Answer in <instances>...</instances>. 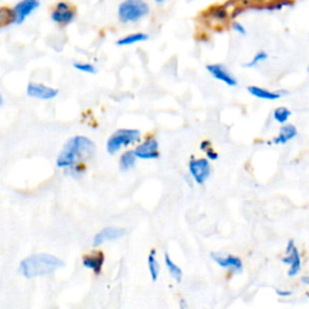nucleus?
Segmentation results:
<instances>
[{
	"label": "nucleus",
	"instance_id": "f257e3e1",
	"mask_svg": "<svg viewBox=\"0 0 309 309\" xmlns=\"http://www.w3.org/2000/svg\"><path fill=\"white\" fill-rule=\"evenodd\" d=\"M94 151L95 145L90 138L82 135L73 136L63 146L56 164L59 168H74L81 161L92 157Z\"/></svg>",
	"mask_w": 309,
	"mask_h": 309
},
{
	"label": "nucleus",
	"instance_id": "f03ea898",
	"mask_svg": "<svg viewBox=\"0 0 309 309\" xmlns=\"http://www.w3.org/2000/svg\"><path fill=\"white\" fill-rule=\"evenodd\" d=\"M64 266L63 261L50 254H35L25 257L20 263L18 272L24 278L33 279L37 277H44L55 272L56 269Z\"/></svg>",
	"mask_w": 309,
	"mask_h": 309
},
{
	"label": "nucleus",
	"instance_id": "7ed1b4c3",
	"mask_svg": "<svg viewBox=\"0 0 309 309\" xmlns=\"http://www.w3.org/2000/svg\"><path fill=\"white\" fill-rule=\"evenodd\" d=\"M117 14L122 23H133L150 14V6L145 0H123Z\"/></svg>",
	"mask_w": 309,
	"mask_h": 309
},
{
	"label": "nucleus",
	"instance_id": "20e7f679",
	"mask_svg": "<svg viewBox=\"0 0 309 309\" xmlns=\"http://www.w3.org/2000/svg\"><path fill=\"white\" fill-rule=\"evenodd\" d=\"M139 130L136 129H119L110 136L107 143V151L108 154L115 155L116 152L120 151L121 148L123 146H128L130 144H134L140 140Z\"/></svg>",
	"mask_w": 309,
	"mask_h": 309
},
{
	"label": "nucleus",
	"instance_id": "39448f33",
	"mask_svg": "<svg viewBox=\"0 0 309 309\" xmlns=\"http://www.w3.org/2000/svg\"><path fill=\"white\" fill-rule=\"evenodd\" d=\"M189 170L191 177L198 185H203L210 177V163L207 158H192L190 161Z\"/></svg>",
	"mask_w": 309,
	"mask_h": 309
},
{
	"label": "nucleus",
	"instance_id": "423d86ee",
	"mask_svg": "<svg viewBox=\"0 0 309 309\" xmlns=\"http://www.w3.org/2000/svg\"><path fill=\"white\" fill-rule=\"evenodd\" d=\"M75 18V10L70 6V4L65 2L57 3L55 10L51 12V20L55 23L65 27L72 23Z\"/></svg>",
	"mask_w": 309,
	"mask_h": 309
},
{
	"label": "nucleus",
	"instance_id": "0eeeda50",
	"mask_svg": "<svg viewBox=\"0 0 309 309\" xmlns=\"http://www.w3.org/2000/svg\"><path fill=\"white\" fill-rule=\"evenodd\" d=\"M40 2L39 0H21L14 6V15H15V23L22 24L25 21V18L29 17L33 12L39 9Z\"/></svg>",
	"mask_w": 309,
	"mask_h": 309
},
{
	"label": "nucleus",
	"instance_id": "6e6552de",
	"mask_svg": "<svg viewBox=\"0 0 309 309\" xmlns=\"http://www.w3.org/2000/svg\"><path fill=\"white\" fill-rule=\"evenodd\" d=\"M283 263L289 264L290 268L288 274L289 277L297 276L301 270V256H299L298 249L296 247L294 241H289L286 245V256L283 257Z\"/></svg>",
	"mask_w": 309,
	"mask_h": 309
},
{
	"label": "nucleus",
	"instance_id": "1a4fd4ad",
	"mask_svg": "<svg viewBox=\"0 0 309 309\" xmlns=\"http://www.w3.org/2000/svg\"><path fill=\"white\" fill-rule=\"evenodd\" d=\"M134 151L136 157L142 158V160H155V158H158V156H160V152H158V142L155 138L146 139L144 143L136 146Z\"/></svg>",
	"mask_w": 309,
	"mask_h": 309
},
{
	"label": "nucleus",
	"instance_id": "9d476101",
	"mask_svg": "<svg viewBox=\"0 0 309 309\" xmlns=\"http://www.w3.org/2000/svg\"><path fill=\"white\" fill-rule=\"evenodd\" d=\"M126 234V229L121 227H115V226H110V227H105L100 229L93 238V247H99L105 242L116 241L122 238Z\"/></svg>",
	"mask_w": 309,
	"mask_h": 309
},
{
	"label": "nucleus",
	"instance_id": "9b49d317",
	"mask_svg": "<svg viewBox=\"0 0 309 309\" xmlns=\"http://www.w3.org/2000/svg\"><path fill=\"white\" fill-rule=\"evenodd\" d=\"M58 90L56 88L49 87V86L41 85V84H35V82H30L27 86V94L31 98H37V99H52L58 95Z\"/></svg>",
	"mask_w": 309,
	"mask_h": 309
},
{
	"label": "nucleus",
	"instance_id": "f8f14e48",
	"mask_svg": "<svg viewBox=\"0 0 309 309\" xmlns=\"http://www.w3.org/2000/svg\"><path fill=\"white\" fill-rule=\"evenodd\" d=\"M212 257L219 266L224 267V268L233 269L235 272H241L243 269V262L239 257L234 256V255H221V254H212Z\"/></svg>",
	"mask_w": 309,
	"mask_h": 309
},
{
	"label": "nucleus",
	"instance_id": "ddd939ff",
	"mask_svg": "<svg viewBox=\"0 0 309 309\" xmlns=\"http://www.w3.org/2000/svg\"><path fill=\"white\" fill-rule=\"evenodd\" d=\"M207 70L213 75V78H215L216 80L225 82L226 85L234 87L237 86V80L233 78V75H231L228 73V70L221 64H209L207 65Z\"/></svg>",
	"mask_w": 309,
	"mask_h": 309
},
{
	"label": "nucleus",
	"instance_id": "4468645a",
	"mask_svg": "<svg viewBox=\"0 0 309 309\" xmlns=\"http://www.w3.org/2000/svg\"><path fill=\"white\" fill-rule=\"evenodd\" d=\"M105 261V256L101 251H97V253L87 255L82 260V264L86 268H90L94 272V274H100L101 269H103V264Z\"/></svg>",
	"mask_w": 309,
	"mask_h": 309
},
{
	"label": "nucleus",
	"instance_id": "2eb2a0df",
	"mask_svg": "<svg viewBox=\"0 0 309 309\" xmlns=\"http://www.w3.org/2000/svg\"><path fill=\"white\" fill-rule=\"evenodd\" d=\"M248 92L254 97L266 100H277L282 97V93H286V92H270L262 87H257V86H249Z\"/></svg>",
	"mask_w": 309,
	"mask_h": 309
},
{
	"label": "nucleus",
	"instance_id": "dca6fc26",
	"mask_svg": "<svg viewBox=\"0 0 309 309\" xmlns=\"http://www.w3.org/2000/svg\"><path fill=\"white\" fill-rule=\"evenodd\" d=\"M297 135V128L294 125H285L280 128V132L277 138L273 139V143L274 144H280L284 145L286 143L290 142Z\"/></svg>",
	"mask_w": 309,
	"mask_h": 309
},
{
	"label": "nucleus",
	"instance_id": "f3484780",
	"mask_svg": "<svg viewBox=\"0 0 309 309\" xmlns=\"http://www.w3.org/2000/svg\"><path fill=\"white\" fill-rule=\"evenodd\" d=\"M135 151H126L125 154L120 157V169L122 171H128L135 165L136 161Z\"/></svg>",
	"mask_w": 309,
	"mask_h": 309
},
{
	"label": "nucleus",
	"instance_id": "a211bd4d",
	"mask_svg": "<svg viewBox=\"0 0 309 309\" xmlns=\"http://www.w3.org/2000/svg\"><path fill=\"white\" fill-rule=\"evenodd\" d=\"M149 39L148 34L145 33H133L127 35V37L121 38L120 40H117V45L119 46H128V45H133V44L136 43H142V41H146Z\"/></svg>",
	"mask_w": 309,
	"mask_h": 309
},
{
	"label": "nucleus",
	"instance_id": "6ab92c4d",
	"mask_svg": "<svg viewBox=\"0 0 309 309\" xmlns=\"http://www.w3.org/2000/svg\"><path fill=\"white\" fill-rule=\"evenodd\" d=\"M164 261H165V266H167L168 272L169 274L173 277L174 280H177L178 283L181 282L183 279V270L180 269V267L178 266L177 263H174V261L170 259V256L168 254L164 255Z\"/></svg>",
	"mask_w": 309,
	"mask_h": 309
},
{
	"label": "nucleus",
	"instance_id": "aec40b11",
	"mask_svg": "<svg viewBox=\"0 0 309 309\" xmlns=\"http://www.w3.org/2000/svg\"><path fill=\"white\" fill-rule=\"evenodd\" d=\"M148 266L150 270V276H151V279L156 282L158 279V276H160V263L157 262L156 260V251L151 250L149 257H148Z\"/></svg>",
	"mask_w": 309,
	"mask_h": 309
},
{
	"label": "nucleus",
	"instance_id": "412c9836",
	"mask_svg": "<svg viewBox=\"0 0 309 309\" xmlns=\"http://www.w3.org/2000/svg\"><path fill=\"white\" fill-rule=\"evenodd\" d=\"M290 116H291V111H290L288 108H285V107L277 108V109L274 110V113H273V117H274V120L278 123H282V125L283 123L288 122Z\"/></svg>",
	"mask_w": 309,
	"mask_h": 309
},
{
	"label": "nucleus",
	"instance_id": "4be33fe9",
	"mask_svg": "<svg viewBox=\"0 0 309 309\" xmlns=\"http://www.w3.org/2000/svg\"><path fill=\"white\" fill-rule=\"evenodd\" d=\"M0 22H2L3 27L5 25L15 23V15L14 10H10L8 8H2L0 9Z\"/></svg>",
	"mask_w": 309,
	"mask_h": 309
},
{
	"label": "nucleus",
	"instance_id": "5701e85b",
	"mask_svg": "<svg viewBox=\"0 0 309 309\" xmlns=\"http://www.w3.org/2000/svg\"><path fill=\"white\" fill-rule=\"evenodd\" d=\"M210 16L213 18L218 21H225L227 18V11H226L225 6H214V8H210Z\"/></svg>",
	"mask_w": 309,
	"mask_h": 309
},
{
	"label": "nucleus",
	"instance_id": "b1692460",
	"mask_svg": "<svg viewBox=\"0 0 309 309\" xmlns=\"http://www.w3.org/2000/svg\"><path fill=\"white\" fill-rule=\"evenodd\" d=\"M200 149H202L203 151L205 152L207 157H208L209 160H213V161L218 160L219 156L214 151V150H213V146L210 145V143L208 142V140H204V142H202V144H200Z\"/></svg>",
	"mask_w": 309,
	"mask_h": 309
},
{
	"label": "nucleus",
	"instance_id": "393cba45",
	"mask_svg": "<svg viewBox=\"0 0 309 309\" xmlns=\"http://www.w3.org/2000/svg\"><path fill=\"white\" fill-rule=\"evenodd\" d=\"M267 58H268V55H267V52H264V51H260V52H257L256 55L253 57V59H251L249 63H247V64H245V66H247V68L256 66L257 64H260L261 62L266 60Z\"/></svg>",
	"mask_w": 309,
	"mask_h": 309
},
{
	"label": "nucleus",
	"instance_id": "a878e982",
	"mask_svg": "<svg viewBox=\"0 0 309 309\" xmlns=\"http://www.w3.org/2000/svg\"><path fill=\"white\" fill-rule=\"evenodd\" d=\"M74 68L80 70V72L88 73V74H95V66L90 63H74Z\"/></svg>",
	"mask_w": 309,
	"mask_h": 309
},
{
	"label": "nucleus",
	"instance_id": "bb28decb",
	"mask_svg": "<svg viewBox=\"0 0 309 309\" xmlns=\"http://www.w3.org/2000/svg\"><path fill=\"white\" fill-rule=\"evenodd\" d=\"M232 28H233V30L237 31L238 34H241V35L247 34V29H245V28H244V25L241 24V23H238V22H234V23L232 24Z\"/></svg>",
	"mask_w": 309,
	"mask_h": 309
},
{
	"label": "nucleus",
	"instance_id": "cd10ccee",
	"mask_svg": "<svg viewBox=\"0 0 309 309\" xmlns=\"http://www.w3.org/2000/svg\"><path fill=\"white\" fill-rule=\"evenodd\" d=\"M277 295L280 296V297H289V296H291V291H284V290H280V289H277L276 290Z\"/></svg>",
	"mask_w": 309,
	"mask_h": 309
},
{
	"label": "nucleus",
	"instance_id": "c85d7f7f",
	"mask_svg": "<svg viewBox=\"0 0 309 309\" xmlns=\"http://www.w3.org/2000/svg\"><path fill=\"white\" fill-rule=\"evenodd\" d=\"M302 283H304V284H309V277H303V278H302Z\"/></svg>",
	"mask_w": 309,
	"mask_h": 309
},
{
	"label": "nucleus",
	"instance_id": "c756f323",
	"mask_svg": "<svg viewBox=\"0 0 309 309\" xmlns=\"http://www.w3.org/2000/svg\"><path fill=\"white\" fill-rule=\"evenodd\" d=\"M181 307H186V303H185L184 299H183V301H181Z\"/></svg>",
	"mask_w": 309,
	"mask_h": 309
},
{
	"label": "nucleus",
	"instance_id": "7c9ffc66",
	"mask_svg": "<svg viewBox=\"0 0 309 309\" xmlns=\"http://www.w3.org/2000/svg\"><path fill=\"white\" fill-rule=\"evenodd\" d=\"M155 2H156V3H158V4H162V3H163L164 0H155Z\"/></svg>",
	"mask_w": 309,
	"mask_h": 309
},
{
	"label": "nucleus",
	"instance_id": "2f4dec72",
	"mask_svg": "<svg viewBox=\"0 0 309 309\" xmlns=\"http://www.w3.org/2000/svg\"><path fill=\"white\" fill-rule=\"evenodd\" d=\"M308 72H309V68H308Z\"/></svg>",
	"mask_w": 309,
	"mask_h": 309
},
{
	"label": "nucleus",
	"instance_id": "473e14b6",
	"mask_svg": "<svg viewBox=\"0 0 309 309\" xmlns=\"http://www.w3.org/2000/svg\"><path fill=\"white\" fill-rule=\"evenodd\" d=\"M308 296H309V295H308Z\"/></svg>",
	"mask_w": 309,
	"mask_h": 309
}]
</instances>
